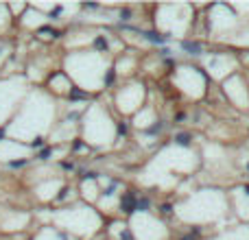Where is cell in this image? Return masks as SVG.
<instances>
[{"instance_id": "obj_1", "label": "cell", "mask_w": 249, "mask_h": 240, "mask_svg": "<svg viewBox=\"0 0 249 240\" xmlns=\"http://www.w3.org/2000/svg\"><path fill=\"white\" fill-rule=\"evenodd\" d=\"M48 114H51V103H48L46 96L39 94V92H26L18 112L13 114V118L4 127V137H11V140L22 142V144L39 140V136L48 127Z\"/></svg>"}, {"instance_id": "obj_2", "label": "cell", "mask_w": 249, "mask_h": 240, "mask_svg": "<svg viewBox=\"0 0 249 240\" xmlns=\"http://www.w3.org/2000/svg\"><path fill=\"white\" fill-rule=\"evenodd\" d=\"M24 96H26V81L22 77L0 79V127H7V122L18 112Z\"/></svg>"}, {"instance_id": "obj_3", "label": "cell", "mask_w": 249, "mask_h": 240, "mask_svg": "<svg viewBox=\"0 0 249 240\" xmlns=\"http://www.w3.org/2000/svg\"><path fill=\"white\" fill-rule=\"evenodd\" d=\"M31 153V146L16 142L11 137H0V162H16V159H26Z\"/></svg>"}, {"instance_id": "obj_4", "label": "cell", "mask_w": 249, "mask_h": 240, "mask_svg": "<svg viewBox=\"0 0 249 240\" xmlns=\"http://www.w3.org/2000/svg\"><path fill=\"white\" fill-rule=\"evenodd\" d=\"M26 223H29V214L24 212L9 210L0 214V232H18V229H24Z\"/></svg>"}, {"instance_id": "obj_5", "label": "cell", "mask_w": 249, "mask_h": 240, "mask_svg": "<svg viewBox=\"0 0 249 240\" xmlns=\"http://www.w3.org/2000/svg\"><path fill=\"white\" fill-rule=\"evenodd\" d=\"M44 22H46V16H42L35 7H26L24 16H22V26H26V29H39Z\"/></svg>"}, {"instance_id": "obj_6", "label": "cell", "mask_w": 249, "mask_h": 240, "mask_svg": "<svg viewBox=\"0 0 249 240\" xmlns=\"http://www.w3.org/2000/svg\"><path fill=\"white\" fill-rule=\"evenodd\" d=\"M9 24H11V16L7 11V4H0V31H4Z\"/></svg>"}, {"instance_id": "obj_7", "label": "cell", "mask_w": 249, "mask_h": 240, "mask_svg": "<svg viewBox=\"0 0 249 240\" xmlns=\"http://www.w3.org/2000/svg\"><path fill=\"white\" fill-rule=\"evenodd\" d=\"M4 57H7V52H4V48H0V66H2V61H4Z\"/></svg>"}]
</instances>
